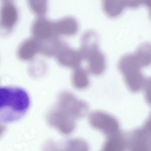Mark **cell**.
<instances>
[{
    "label": "cell",
    "mask_w": 151,
    "mask_h": 151,
    "mask_svg": "<svg viewBox=\"0 0 151 151\" xmlns=\"http://www.w3.org/2000/svg\"><path fill=\"white\" fill-rule=\"evenodd\" d=\"M118 65L125 83L130 90L138 91L144 85L146 79L141 71L143 67L134 53L123 56Z\"/></svg>",
    "instance_id": "obj_2"
},
{
    "label": "cell",
    "mask_w": 151,
    "mask_h": 151,
    "mask_svg": "<svg viewBox=\"0 0 151 151\" xmlns=\"http://www.w3.org/2000/svg\"><path fill=\"white\" fill-rule=\"evenodd\" d=\"M98 39L94 35H84L81 39L79 50L83 60L87 61L89 71L95 75L101 74L106 67L105 57L99 49Z\"/></svg>",
    "instance_id": "obj_3"
},
{
    "label": "cell",
    "mask_w": 151,
    "mask_h": 151,
    "mask_svg": "<svg viewBox=\"0 0 151 151\" xmlns=\"http://www.w3.org/2000/svg\"><path fill=\"white\" fill-rule=\"evenodd\" d=\"M126 141L124 135L118 132L108 136L102 147L104 151H121L125 148Z\"/></svg>",
    "instance_id": "obj_12"
},
{
    "label": "cell",
    "mask_w": 151,
    "mask_h": 151,
    "mask_svg": "<svg viewBox=\"0 0 151 151\" xmlns=\"http://www.w3.org/2000/svg\"><path fill=\"white\" fill-rule=\"evenodd\" d=\"M56 55L58 62L63 66L75 69L80 66L83 60L81 53L63 42Z\"/></svg>",
    "instance_id": "obj_9"
},
{
    "label": "cell",
    "mask_w": 151,
    "mask_h": 151,
    "mask_svg": "<svg viewBox=\"0 0 151 151\" xmlns=\"http://www.w3.org/2000/svg\"><path fill=\"white\" fill-rule=\"evenodd\" d=\"M31 31L35 38L39 41L58 38L54 29V22L40 17L33 22Z\"/></svg>",
    "instance_id": "obj_8"
},
{
    "label": "cell",
    "mask_w": 151,
    "mask_h": 151,
    "mask_svg": "<svg viewBox=\"0 0 151 151\" xmlns=\"http://www.w3.org/2000/svg\"><path fill=\"white\" fill-rule=\"evenodd\" d=\"M30 98L21 88L7 86L0 88V121L2 123L14 122L22 118L28 111Z\"/></svg>",
    "instance_id": "obj_1"
},
{
    "label": "cell",
    "mask_w": 151,
    "mask_h": 151,
    "mask_svg": "<svg viewBox=\"0 0 151 151\" xmlns=\"http://www.w3.org/2000/svg\"><path fill=\"white\" fill-rule=\"evenodd\" d=\"M5 1H11V0H4Z\"/></svg>",
    "instance_id": "obj_18"
},
{
    "label": "cell",
    "mask_w": 151,
    "mask_h": 151,
    "mask_svg": "<svg viewBox=\"0 0 151 151\" xmlns=\"http://www.w3.org/2000/svg\"><path fill=\"white\" fill-rule=\"evenodd\" d=\"M54 29L57 35L72 36L78 29V24L76 19L72 17L62 18L54 22Z\"/></svg>",
    "instance_id": "obj_11"
},
{
    "label": "cell",
    "mask_w": 151,
    "mask_h": 151,
    "mask_svg": "<svg viewBox=\"0 0 151 151\" xmlns=\"http://www.w3.org/2000/svg\"><path fill=\"white\" fill-rule=\"evenodd\" d=\"M38 51V41L35 38L29 39L23 42L19 46L18 54L21 59L27 60L32 58Z\"/></svg>",
    "instance_id": "obj_13"
},
{
    "label": "cell",
    "mask_w": 151,
    "mask_h": 151,
    "mask_svg": "<svg viewBox=\"0 0 151 151\" xmlns=\"http://www.w3.org/2000/svg\"><path fill=\"white\" fill-rule=\"evenodd\" d=\"M29 7L32 11L39 17L45 14L47 11V0H27Z\"/></svg>",
    "instance_id": "obj_15"
},
{
    "label": "cell",
    "mask_w": 151,
    "mask_h": 151,
    "mask_svg": "<svg viewBox=\"0 0 151 151\" xmlns=\"http://www.w3.org/2000/svg\"><path fill=\"white\" fill-rule=\"evenodd\" d=\"M144 0H102L103 10L109 17L119 16L126 8H136L143 4Z\"/></svg>",
    "instance_id": "obj_7"
},
{
    "label": "cell",
    "mask_w": 151,
    "mask_h": 151,
    "mask_svg": "<svg viewBox=\"0 0 151 151\" xmlns=\"http://www.w3.org/2000/svg\"><path fill=\"white\" fill-rule=\"evenodd\" d=\"M72 81L73 86L77 89L82 90L86 88L89 83L87 71L80 66L74 69Z\"/></svg>",
    "instance_id": "obj_14"
},
{
    "label": "cell",
    "mask_w": 151,
    "mask_h": 151,
    "mask_svg": "<svg viewBox=\"0 0 151 151\" xmlns=\"http://www.w3.org/2000/svg\"><path fill=\"white\" fill-rule=\"evenodd\" d=\"M18 13L15 6L11 1H6L1 11V25L6 31L11 30L16 24Z\"/></svg>",
    "instance_id": "obj_10"
},
{
    "label": "cell",
    "mask_w": 151,
    "mask_h": 151,
    "mask_svg": "<svg viewBox=\"0 0 151 151\" xmlns=\"http://www.w3.org/2000/svg\"><path fill=\"white\" fill-rule=\"evenodd\" d=\"M57 104L76 120L84 117L88 110V105L86 102L69 92L61 93Z\"/></svg>",
    "instance_id": "obj_4"
},
{
    "label": "cell",
    "mask_w": 151,
    "mask_h": 151,
    "mask_svg": "<svg viewBox=\"0 0 151 151\" xmlns=\"http://www.w3.org/2000/svg\"><path fill=\"white\" fill-rule=\"evenodd\" d=\"M48 118L50 124L63 134H70L75 129L76 120L56 104L49 114Z\"/></svg>",
    "instance_id": "obj_6"
},
{
    "label": "cell",
    "mask_w": 151,
    "mask_h": 151,
    "mask_svg": "<svg viewBox=\"0 0 151 151\" xmlns=\"http://www.w3.org/2000/svg\"><path fill=\"white\" fill-rule=\"evenodd\" d=\"M67 150L71 151H87L89 149L87 143L84 140L78 138L71 139L66 145Z\"/></svg>",
    "instance_id": "obj_16"
},
{
    "label": "cell",
    "mask_w": 151,
    "mask_h": 151,
    "mask_svg": "<svg viewBox=\"0 0 151 151\" xmlns=\"http://www.w3.org/2000/svg\"><path fill=\"white\" fill-rule=\"evenodd\" d=\"M143 4L149 9L150 16L151 19V0H144Z\"/></svg>",
    "instance_id": "obj_17"
},
{
    "label": "cell",
    "mask_w": 151,
    "mask_h": 151,
    "mask_svg": "<svg viewBox=\"0 0 151 151\" xmlns=\"http://www.w3.org/2000/svg\"><path fill=\"white\" fill-rule=\"evenodd\" d=\"M90 125L93 129L103 132L107 136L119 131V124L113 116L106 113L95 111L88 116Z\"/></svg>",
    "instance_id": "obj_5"
}]
</instances>
